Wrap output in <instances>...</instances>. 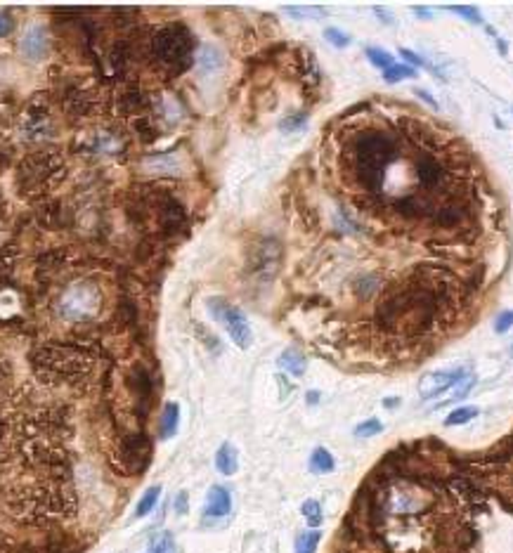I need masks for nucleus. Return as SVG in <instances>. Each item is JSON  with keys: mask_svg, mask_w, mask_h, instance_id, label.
I'll return each mask as SVG.
<instances>
[{"mask_svg": "<svg viewBox=\"0 0 513 553\" xmlns=\"http://www.w3.org/2000/svg\"><path fill=\"white\" fill-rule=\"evenodd\" d=\"M352 173L369 192H379L390 163L397 158V142L383 131H365L352 142Z\"/></svg>", "mask_w": 513, "mask_h": 553, "instance_id": "1", "label": "nucleus"}, {"mask_svg": "<svg viewBox=\"0 0 513 553\" xmlns=\"http://www.w3.org/2000/svg\"><path fill=\"white\" fill-rule=\"evenodd\" d=\"M194 38L183 24H168L158 29L152 38V59L166 73H183L192 62Z\"/></svg>", "mask_w": 513, "mask_h": 553, "instance_id": "2", "label": "nucleus"}, {"mask_svg": "<svg viewBox=\"0 0 513 553\" xmlns=\"http://www.w3.org/2000/svg\"><path fill=\"white\" fill-rule=\"evenodd\" d=\"M62 163L52 154H29L19 163L17 171V187L24 196H39L45 194L50 187L59 183Z\"/></svg>", "mask_w": 513, "mask_h": 553, "instance_id": "3", "label": "nucleus"}, {"mask_svg": "<svg viewBox=\"0 0 513 553\" xmlns=\"http://www.w3.org/2000/svg\"><path fill=\"white\" fill-rule=\"evenodd\" d=\"M462 378H466V369H442V371H431L419 381V395L421 400H433L435 395H440L447 388H452L454 383H459Z\"/></svg>", "mask_w": 513, "mask_h": 553, "instance_id": "4", "label": "nucleus"}, {"mask_svg": "<svg viewBox=\"0 0 513 553\" xmlns=\"http://www.w3.org/2000/svg\"><path fill=\"white\" fill-rule=\"evenodd\" d=\"M218 317H220V320L225 322V327H228L230 338L235 340L241 350H246V347L251 345V340H253V333H251V327H248L246 315L241 313L239 308L225 305V310H223V313H218Z\"/></svg>", "mask_w": 513, "mask_h": 553, "instance_id": "5", "label": "nucleus"}, {"mask_svg": "<svg viewBox=\"0 0 513 553\" xmlns=\"http://www.w3.org/2000/svg\"><path fill=\"white\" fill-rule=\"evenodd\" d=\"M230 511H232L230 489H225L223 484H213V487L208 489L203 516H206V520H223L225 516H230Z\"/></svg>", "mask_w": 513, "mask_h": 553, "instance_id": "6", "label": "nucleus"}, {"mask_svg": "<svg viewBox=\"0 0 513 553\" xmlns=\"http://www.w3.org/2000/svg\"><path fill=\"white\" fill-rule=\"evenodd\" d=\"M417 180H419V185L424 187V189H435V187H440V183L445 180V168H442V163L437 161V158H433V156H419V161H417Z\"/></svg>", "mask_w": 513, "mask_h": 553, "instance_id": "7", "label": "nucleus"}, {"mask_svg": "<svg viewBox=\"0 0 513 553\" xmlns=\"http://www.w3.org/2000/svg\"><path fill=\"white\" fill-rule=\"evenodd\" d=\"M19 48H21V52H24V57H29V59H43L50 50V41H48L45 29L43 26H31L24 34V38H21Z\"/></svg>", "mask_w": 513, "mask_h": 553, "instance_id": "8", "label": "nucleus"}, {"mask_svg": "<svg viewBox=\"0 0 513 553\" xmlns=\"http://www.w3.org/2000/svg\"><path fill=\"white\" fill-rule=\"evenodd\" d=\"M464 215H466L464 206H459V203H454V201H447V203H442V206H437L433 210V223L445 227V230H449V227H457L459 223H462Z\"/></svg>", "mask_w": 513, "mask_h": 553, "instance_id": "9", "label": "nucleus"}, {"mask_svg": "<svg viewBox=\"0 0 513 553\" xmlns=\"http://www.w3.org/2000/svg\"><path fill=\"white\" fill-rule=\"evenodd\" d=\"M178 426H180V407L176 402H168L163 407L161 421H158V437L168 440V437L178 433Z\"/></svg>", "mask_w": 513, "mask_h": 553, "instance_id": "10", "label": "nucleus"}, {"mask_svg": "<svg viewBox=\"0 0 513 553\" xmlns=\"http://www.w3.org/2000/svg\"><path fill=\"white\" fill-rule=\"evenodd\" d=\"M215 468L220 471L223 475H235L237 468H239V454L235 450V445L225 442L220 450L215 454Z\"/></svg>", "mask_w": 513, "mask_h": 553, "instance_id": "11", "label": "nucleus"}, {"mask_svg": "<svg viewBox=\"0 0 513 553\" xmlns=\"http://www.w3.org/2000/svg\"><path fill=\"white\" fill-rule=\"evenodd\" d=\"M277 362H279V367H282L284 371H289L291 376H303L305 367H308L305 357L298 350H293V347H289V350H284L282 355H279Z\"/></svg>", "mask_w": 513, "mask_h": 553, "instance_id": "12", "label": "nucleus"}, {"mask_svg": "<svg viewBox=\"0 0 513 553\" xmlns=\"http://www.w3.org/2000/svg\"><path fill=\"white\" fill-rule=\"evenodd\" d=\"M334 457H331V452H327L324 447H317V450L313 452L310 457V471L313 473H331L334 471Z\"/></svg>", "mask_w": 513, "mask_h": 553, "instance_id": "13", "label": "nucleus"}, {"mask_svg": "<svg viewBox=\"0 0 513 553\" xmlns=\"http://www.w3.org/2000/svg\"><path fill=\"white\" fill-rule=\"evenodd\" d=\"M158 494H161V487H158V484H154V487H149V489L145 492V494H142L140 504H138V509H135V518H145L147 513L156 506Z\"/></svg>", "mask_w": 513, "mask_h": 553, "instance_id": "14", "label": "nucleus"}, {"mask_svg": "<svg viewBox=\"0 0 513 553\" xmlns=\"http://www.w3.org/2000/svg\"><path fill=\"white\" fill-rule=\"evenodd\" d=\"M320 539H322V532H317V529H310V532H300L298 539H296V553H315Z\"/></svg>", "mask_w": 513, "mask_h": 553, "instance_id": "15", "label": "nucleus"}, {"mask_svg": "<svg viewBox=\"0 0 513 553\" xmlns=\"http://www.w3.org/2000/svg\"><path fill=\"white\" fill-rule=\"evenodd\" d=\"M367 57H369V62H372L374 66H379V69H390L395 62H393V55L390 52H386V50H381V48H367Z\"/></svg>", "mask_w": 513, "mask_h": 553, "instance_id": "16", "label": "nucleus"}, {"mask_svg": "<svg viewBox=\"0 0 513 553\" xmlns=\"http://www.w3.org/2000/svg\"><path fill=\"white\" fill-rule=\"evenodd\" d=\"M152 553H178V544L171 532H161L152 539Z\"/></svg>", "mask_w": 513, "mask_h": 553, "instance_id": "17", "label": "nucleus"}, {"mask_svg": "<svg viewBox=\"0 0 513 553\" xmlns=\"http://www.w3.org/2000/svg\"><path fill=\"white\" fill-rule=\"evenodd\" d=\"M473 416H478V409H475V407H459V409H454V412L447 416L445 426H462V423L471 421Z\"/></svg>", "mask_w": 513, "mask_h": 553, "instance_id": "18", "label": "nucleus"}, {"mask_svg": "<svg viewBox=\"0 0 513 553\" xmlns=\"http://www.w3.org/2000/svg\"><path fill=\"white\" fill-rule=\"evenodd\" d=\"M414 76H417V71L410 69V66L393 64V66H390V69L383 71V81H388V83H397V81H402V78H414Z\"/></svg>", "mask_w": 513, "mask_h": 553, "instance_id": "19", "label": "nucleus"}, {"mask_svg": "<svg viewBox=\"0 0 513 553\" xmlns=\"http://www.w3.org/2000/svg\"><path fill=\"white\" fill-rule=\"evenodd\" d=\"M303 516L308 520V525H322V506L320 502H315V499H308V502L303 504Z\"/></svg>", "mask_w": 513, "mask_h": 553, "instance_id": "20", "label": "nucleus"}, {"mask_svg": "<svg viewBox=\"0 0 513 553\" xmlns=\"http://www.w3.org/2000/svg\"><path fill=\"white\" fill-rule=\"evenodd\" d=\"M381 430H383V423L379 419H369V421L360 423V426L355 428V435L357 437H372L376 433H381Z\"/></svg>", "mask_w": 513, "mask_h": 553, "instance_id": "21", "label": "nucleus"}, {"mask_svg": "<svg viewBox=\"0 0 513 553\" xmlns=\"http://www.w3.org/2000/svg\"><path fill=\"white\" fill-rule=\"evenodd\" d=\"M447 10L462 14V17H466V19H471L473 24H482V14L478 12V7H471V5H449Z\"/></svg>", "mask_w": 513, "mask_h": 553, "instance_id": "22", "label": "nucleus"}, {"mask_svg": "<svg viewBox=\"0 0 513 553\" xmlns=\"http://www.w3.org/2000/svg\"><path fill=\"white\" fill-rule=\"evenodd\" d=\"M324 38H327L329 43H334L336 48H345V45L350 43V36L343 34V31H338V29H334V26H329L327 31H324Z\"/></svg>", "mask_w": 513, "mask_h": 553, "instance_id": "23", "label": "nucleus"}, {"mask_svg": "<svg viewBox=\"0 0 513 553\" xmlns=\"http://www.w3.org/2000/svg\"><path fill=\"white\" fill-rule=\"evenodd\" d=\"M14 31V17L7 10H0V38H7Z\"/></svg>", "mask_w": 513, "mask_h": 553, "instance_id": "24", "label": "nucleus"}, {"mask_svg": "<svg viewBox=\"0 0 513 553\" xmlns=\"http://www.w3.org/2000/svg\"><path fill=\"white\" fill-rule=\"evenodd\" d=\"M513 327V310H507V313H502L499 317H497V331L499 333H504V331H509Z\"/></svg>", "mask_w": 513, "mask_h": 553, "instance_id": "25", "label": "nucleus"}, {"mask_svg": "<svg viewBox=\"0 0 513 553\" xmlns=\"http://www.w3.org/2000/svg\"><path fill=\"white\" fill-rule=\"evenodd\" d=\"M400 55H402V57L407 59V62H412L414 66H428V64L424 62V59H421L419 55H414L412 50H400ZM428 69H431V66H428Z\"/></svg>", "mask_w": 513, "mask_h": 553, "instance_id": "26", "label": "nucleus"}, {"mask_svg": "<svg viewBox=\"0 0 513 553\" xmlns=\"http://www.w3.org/2000/svg\"><path fill=\"white\" fill-rule=\"evenodd\" d=\"M414 95H417V97H421V100H424L426 104H428V107H433V109H437V102L433 100V97H431V93H426V90H421V88H417V90H414Z\"/></svg>", "mask_w": 513, "mask_h": 553, "instance_id": "27", "label": "nucleus"}, {"mask_svg": "<svg viewBox=\"0 0 513 553\" xmlns=\"http://www.w3.org/2000/svg\"><path fill=\"white\" fill-rule=\"evenodd\" d=\"M176 511L180 513V516H183V513L187 511V494H185V492H180V494H178V502H176Z\"/></svg>", "mask_w": 513, "mask_h": 553, "instance_id": "28", "label": "nucleus"}, {"mask_svg": "<svg viewBox=\"0 0 513 553\" xmlns=\"http://www.w3.org/2000/svg\"><path fill=\"white\" fill-rule=\"evenodd\" d=\"M296 126H303V116H291V121H284L282 123L284 131H291V128H296Z\"/></svg>", "mask_w": 513, "mask_h": 553, "instance_id": "29", "label": "nucleus"}, {"mask_svg": "<svg viewBox=\"0 0 513 553\" xmlns=\"http://www.w3.org/2000/svg\"><path fill=\"white\" fill-rule=\"evenodd\" d=\"M395 402H397L395 397H388V400H386V407H395Z\"/></svg>", "mask_w": 513, "mask_h": 553, "instance_id": "30", "label": "nucleus"}, {"mask_svg": "<svg viewBox=\"0 0 513 553\" xmlns=\"http://www.w3.org/2000/svg\"><path fill=\"white\" fill-rule=\"evenodd\" d=\"M317 397H320V395H317V392H310V395H308V400H310V405H315V400Z\"/></svg>", "mask_w": 513, "mask_h": 553, "instance_id": "31", "label": "nucleus"}]
</instances>
